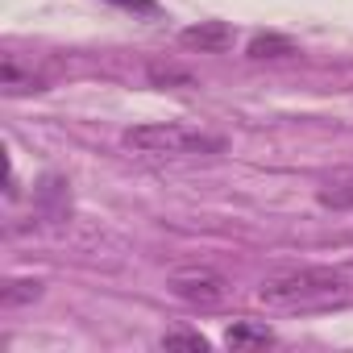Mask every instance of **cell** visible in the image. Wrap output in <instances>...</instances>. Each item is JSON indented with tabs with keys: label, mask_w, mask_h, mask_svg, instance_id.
I'll use <instances>...</instances> for the list:
<instances>
[{
	"label": "cell",
	"mask_w": 353,
	"mask_h": 353,
	"mask_svg": "<svg viewBox=\"0 0 353 353\" xmlns=\"http://www.w3.org/2000/svg\"><path fill=\"white\" fill-rule=\"evenodd\" d=\"M196 349V353H204L208 349V336H200V332H188V328H170L166 336H162V349Z\"/></svg>",
	"instance_id": "10"
},
{
	"label": "cell",
	"mask_w": 353,
	"mask_h": 353,
	"mask_svg": "<svg viewBox=\"0 0 353 353\" xmlns=\"http://www.w3.org/2000/svg\"><path fill=\"white\" fill-rule=\"evenodd\" d=\"M121 141H125V150H133L141 158H216L229 145L221 133H208V129H196L183 121H145V125L125 129Z\"/></svg>",
	"instance_id": "2"
},
{
	"label": "cell",
	"mask_w": 353,
	"mask_h": 353,
	"mask_svg": "<svg viewBox=\"0 0 353 353\" xmlns=\"http://www.w3.org/2000/svg\"><path fill=\"white\" fill-rule=\"evenodd\" d=\"M225 345H229V349H258V345H274V332H270L266 324L237 320V324L225 332Z\"/></svg>",
	"instance_id": "6"
},
{
	"label": "cell",
	"mask_w": 353,
	"mask_h": 353,
	"mask_svg": "<svg viewBox=\"0 0 353 353\" xmlns=\"http://www.w3.org/2000/svg\"><path fill=\"white\" fill-rule=\"evenodd\" d=\"M320 204L324 208H353V174H332L320 183Z\"/></svg>",
	"instance_id": "7"
},
{
	"label": "cell",
	"mask_w": 353,
	"mask_h": 353,
	"mask_svg": "<svg viewBox=\"0 0 353 353\" xmlns=\"http://www.w3.org/2000/svg\"><path fill=\"white\" fill-rule=\"evenodd\" d=\"M150 79H154V83H170V79H179V83H192V75H188V71H174V67H158V63L150 67Z\"/></svg>",
	"instance_id": "11"
},
{
	"label": "cell",
	"mask_w": 353,
	"mask_h": 353,
	"mask_svg": "<svg viewBox=\"0 0 353 353\" xmlns=\"http://www.w3.org/2000/svg\"><path fill=\"white\" fill-rule=\"evenodd\" d=\"M287 54H299V50H295V42L283 38V34H258V38L250 42V59H287Z\"/></svg>",
	"instance_id": "8"
},
{
	"label": "cell",
	"mask_w": 353,
	"mask_h": 353,
	"mask_svg": "<svg viewBox=\"0 0 353 353\" xmlns=\"http://www.w3.org/2000/svg\"><path fill=\"white\" fill-rule=\"evenodd\" d=\"M117 5H129V9H150V0H117Z\"/></svg>",
	"instance_id": "12"
},
{
	"label": "cell",
	"mask_w": 353,
	"mask_h": 353,
	"mask_svg": "<svg viewBox=\"0 0 353 353\" xmlns=\"http://www.w3.org/2000/svg\"><path fill=\"white\" fill-rule=\"evenodd\" d=\"M353 299V283L332 266H295L279 270L258 287V303L270 312H328Z\"/></svg>",
	"instance_id": "1"
},
{
	"label": "cell",
	"mask_w": 353,
	"mask_h": 353,
	"mask_svg": "<svg viewBox=\"0 0 353 353\" xmlns=\"http://www.w3.org/2000/svg\"><path fill=\"white\" fill-rule=\"evenodd\" d=\"M166 287H170V295L179 299V303H188L196 312H216L233 295L229 279L221 270H212V266H183V270H174L166 279Z\"/></svg>",
	"instance_id": "3"
},
{
	"label": "cell",
	"mask_w": 353,
	"mask_h": 353,
	"mask_svg": "<svg viewBox=\"0 0 353 353\" xmlns=\"http://www.w3.org/2000/svg\"><path fill=\"white\" fill-rule=\"evenodd\" d=\"M179 42L188 50H200V54H221V50L233 46V30L225 21H200V26H188L179 34Z\"/></svg>",
	"instance_id": "5"
},
{
	"label": "cell",
	"mask_w": 353,
	"mask_h": 353,
	"mask_svg": "<svg viewBox=\"0 0 353 353\" xmlns=\"http://www.w3.org/2000/svg\"><path fill=\"white\" fill-rule=\"evenodd\" d=\"M42 295L38 279H9L5 291H0V307H17V303H34Z\"/></svg>",
	"instance_id": "9"
},
{
	"label": "cell",
	"mask_w": 353,
	"mask_h": 353,
	"mask_svg": "<svg viewBox=\"0 0 353 353\" xmlns=\"http://www.w3.org/2000/svg\"><path fill=\"white\" fill-rule=\"evenodd\" d=\"M46 88H50V79H46V71L34 67V59H21V54H5V59H0V92H5L9 100L38 96Z\"/></svg>",
	"instance_id": "4"
}]
</instances>
